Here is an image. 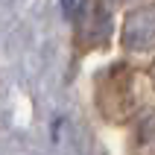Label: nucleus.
<instances>
[{
  "label": "nucleus",
  "mask_w": 155,
  "mask_h": 155,
  "mask_svg": "<svg viewBox=\"0 0 155 155\" xmlns=\"http://www.w3.org/2000/svg\"><path fill=\"white\" fill-rule=\"evenodd\" d=\"M61 9H64V15L73 18V9H76V0H61Z\"/></svg>",
  "instance_id": "nucleus-2"
},
{
  "label": "nucleus",
  "mask_w": 155,
  "mask_h": 155,
  "mask_svg": "<svg viewBox=\"0 0 155 155\" xmlns=\"http://www.w3.org/2000/svg\"><path fill=\"white\" fill-rule=\"evenodd\" d=\"M120 44L129 53L155 50V3L132 9L120 24Z\"/></svg>",
  "instance_id": "nucleus-1"
}]
</instances>
